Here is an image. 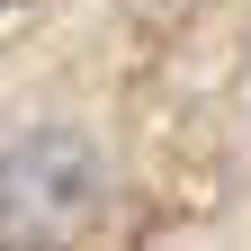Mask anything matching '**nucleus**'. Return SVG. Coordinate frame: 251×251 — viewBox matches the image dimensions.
Instances as JSON below:
<instances>
[{
	"label": "nucleus",
	"instance_id": "f257e3e1",
	"mask_svg": "<svg viewBox=\"0 0 251 251\" xmlns=\"http://www.w3.org/2000/svg\"><path fill=\"white\" fill-rule=\"evenodd\" d=\"M99 206V162L72 135H18L0 152V251H72Z\"/></svg>",
	"mask_w": 251,
	"mask_h": 251
}]
</instances>
